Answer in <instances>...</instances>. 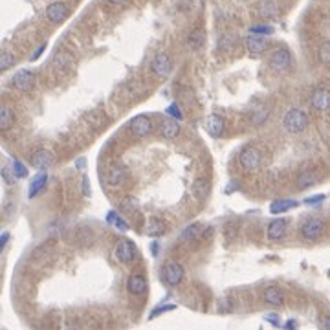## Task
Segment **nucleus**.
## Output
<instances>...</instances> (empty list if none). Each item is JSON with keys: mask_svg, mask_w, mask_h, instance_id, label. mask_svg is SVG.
Returning a JSON list of instances; mask_svg holds the SVG:
<instances>
[{"mask_svg": "<svg viewBox=\"0 0 330 330\" xmlns=\"http://www.w3.org/2000/svg\"><path fill=\"white\" fill-rule=\"evenodd\" d=\"M11 83L18 92H29L35 86V75L28 70H18L17 74L13 75Z\"/></svg>", "mask_w": 330, "mask_h": 330, "instance_id": "9d476101", "label": "nucleus"}, {"mask_svg": "<svg viewBox=\"0 0 330 330\" xmlns=\"http://www.w3.org/2000/svg\"><path fill=\"white\" fill-rule=\"evenodd\" d=\"M316 182H318V174H316V172L307 171L299 176L297 185H299V189H307V187H310V185H316Z\"/></svg>", "mask_w": 330, "mask_h": 330, "instance_id": "bb28decb", "label": "nucleus"}, {"mask_svg": "<svg viewBox=\"0 0 330 330\" xmlns=\"http://www.w3.org/2000/svg\"><path fill=\"white\" fill-rule=\"evenodd\" d=\"M275 29L272 26H268V24H259V26H251L250 28V33H255V35H273Z\"/></svg>", "mask_w": 330, "mask_h": 330, "instance_id": "473e14b6", "label": "nucleus"}, {"mask_svg": "<svg viewBox=\"0 0 330 330\" xmlns=\"http://www.w3.org/2000/svg\"><path fill=\"white\" fill-rule=\"evenodd\" d=\"M114 255L120 262H131L134 259V255H136V248H134L131 240H120V244L116 246Z\"/></svg>", "mask_w": 330, "mask_h": 330, "instance_id": "4468645a", "label": "nucleus"}, {"mask_svg": "<svg viewBox=\"0 0 330 330\" xmlns=\"http://www.w3.org/2000/svg\"><path fill=\"white\" fill-rule=\"evenodd\" d=\"M162 134L165 140H174L180 134V125L178 120H164L162 121Z\"/></svg>", "mask_w": 330, "mask_h": 330, "instance_id": "aec40b11", "label": "nucleus"}, {"mask_svg": "<svg viewBox=\"0 0 330 330\" xmlns=\"http://www.w3.org/2000/svg\"><path fill=\"white\" fill-rule=\"evenodd\" d=\"M174 305H167V307H158V308H154L153 310V314H151V318H156L158 314H162V312H169V310H174Z\"/></svg>", "mask_w": 330, "mask_h": 330, "instance_id": "e433bc0d", "label": "nucleus"}, {"mask_svg": "<svg viewBox=\"0 0 330 330\" xmlns=\"http://www.w3.org/2000/svg\"><path fill=\"white\" fill-rule=\"evenodd\" d=\"M327 198L325 194H314V196H310V198H307L305 202H307L308 205H316V204H321L323 200Z\"/></svg>", "mask_w": 330, "mask_h": 330, "instance_id": "c9c22d12", "label": "nucleus"}, {"mask_svg": "<svg viewBox=\"0 0 330 330\" xmlns=\"http://www.w3.org/2000/svg\"><path fill=\"white\" fill-rule=\"evenodd\" d=\"M127 288H129V292L134 294V296H143V294L147 292V279H145L143 275H140V273H134V275H131L129 281H127Z\"/></svg>", "mask_w": 330, "mask_h": 330, "instance_id": "f3484780", "label": "nucleus"}, {"mask_svg": "<svg viewBox=\"0 0 330 330\" xmlns=\"http://www.w3.org/2000/svg\"><path fill=\"white\" fill-rule=\"evenodd\" d=\"M323 327H325V329H329V330H330V318H327V319H325Z\"/></svg>", "mask_w": 330, "mask_h": 330, "instance_id": "a18cd8bd", "label": "nucleus"}, {"mask_svg": "<svg viewBox=\"0 0 330 330\" xmlns=\"http://www.w3.org/2000/svg\"><path fill=\"white\" fill-rule=\"evenodd\" d=\"M151 72L156 77H160V79H167L172 72V59L165 51L156 53L153 57V61H151Z\"/></svg>", "mask_w": 330, "mask_h": 330, "instance_id": "f03ea898", "label": "nucleus"}, {"mask_svg": "<svg viewBox=\"0 0 330 330\" xmlns=\"http://www.w3.org/2000/svg\"><path fill=\"white\" fill-rule=\"evenodd\" d=\"M9 171H11V169H7V167H4V169H2V176H4V180H6L7 185H11L13 180H15V176H11V174H9Z\"/></svg>", "mask_w": 330, "mask_h": 330, "instance_id": "4c0bfd02", "label": "nucleus"}, {"mask_svg": "<svg viewBox=\"0 0 330 330\" xmlns=\"http://www.w3.org/2000/svg\"><path fill=\"white\" fill-rule=\"evenodd\" d=\"M261 160H262V154L259 149L255 147H246L239 156V164L240 167L244 169V171H255L257 167L261 165Z\"/></svg>", "mask_w": 330, "mask_h": 330, "instance_id": "20e7f679", "label": "nucleus"}, {"mask_svg": "<svg viewBox=\"0 0 330 330\" xmlns=\"http://www.w3.org/2000/svg\"><path fill=\"white\" fill-rule=\"evenodd\" d=\"M183 279V268L178 262H167L164 266V281L167 286H178Z\"/></svg>", "mask_w": 330, "mask_h": 330, "instance_id": "6e6552de", "label": "nucleus"}, {"mask_svg": "<svg viewBox=\"0 0 330 330\" xmlns=\"http://www.w3.org/2000/svg\"><path fill=\"white\" fill-rule=\"evenodd\" d=\"M204 127L205 131H207V134L213 138H220L224 134V129H226V123H224V120L220 118V116L216 114H211L205 118L204 121Z\"/></svg>", "mask_w": 330, "mask_h": 330, "instance_id": "ddd939ff", "label": "nucleus"}, {"mask_svg": "<svg viewBox=\"0 0 330 330\" xmlns=\"http://www.w3.org/2000/svg\"><path fill=\"white\" fill-rule=\"evenodd\" d=\"M318 55H319V61H321L323 64H330V42L329 40L319 46Z\"/></svg>", "mask_w": 330, "mask_h": 330, "instance_id": "7c9ffc66", "label": "nucleus"}, {"mask_svg": "<svg viewBox=\"0 0 330 330\" xmlns=\"http://www.w3.org/2000/svg\"><path fill=\"white\" fill-rule=\"evenodd\" d=\"M286 228H288V220L286 218H275V220H272V222L268 224L266 229L268 240H272V242L281 240L286 235Z\"/></svg>", "mask_w": 330, "mask_h": 330, "instance_id": "9b49d317", "label": "nucleus"}, {"mask_svg": "<svg viewBox=\"0 0 330 330\" xmlns=\"http://www.w3.org/2000/svg\"><path fill=\"white\" fill-rule=\"evenodd\" d=\"M200 233V226L198 224H194V226H187V229H185V231H183L182 233V239H194V237H196V235Z\"/></svg>", "mask_w": 330, "mask_h": 330, "instance_id": "72a5a7b5", "label": "nucleus"}, {"mask_svg": "<svg viewBox=\"0 0 330 330\" xmlns=\"http://www.w3.org/2000/svg\"><path fill=\"white\" fill-rule=\"evenodd\" d=\"M147 235L149 237H160V235L165 233V224L160 220V218H151L147 222Z\"/></svg>", "mask_w": 330, "mask_h": 330, "instance_id": "b1692460", "label": "nucleus"}, {"mask_svg": "<svg viewBox=\"0 0 330 330\" xmlns=\"http://www.w3.org/2000/svg\"><path fill=\"white\" fill-rule=\"evenodd\" d=\"M264 301L268 305H273V307H279L285 303V296H283V292L279 288H275V286H270L266 292H264Z\"/></svg>", "mask_w": 330, "mask_h": 330, "instance_id": "4be33fe9", "label": "nucleus"}, {"mask_svg": "<svg viewBox=\"0 0 330 330\" xmlns=\"http://www.w3.org/2000/svg\"><path fill=\"white\" fill-rule=\"evenodd\" d=\"M46 183H48V174H44V171H40V174H37V176L31 180V183H29V189H28L29 198L39 196V194L46 189Z\"/></svg>", "mask_w": 330, "mask_h": 330, "instance_id": "6ab92c4d", "label": "nucleus"}, {"mask_svg": "<svg viewBox=\"0 0 330 330\" xmlns=\"http://www.w3.org/2000/svg\"><path fill=\"white\" fill-rule=\"evenodd\" d=\"M283 127L290 134H299L308 127V116L299 108H290L283 118Z\"/></svg>", "mask_w": 330, "mask_h": 330, "instance_id": "f257e3e1", "label": "nucleus"}, {"mask_svg": "<svg viewBox=\"0 0 330 330\" xmlns=\"http://www.w3.org/2000/svg\"><path fill=\"white\" fill-rule=\"evenodd\" d=\"M107 220H108V222H112V224H114L116 229H120V231H127V229H129V224H127L125 220L121 218V216L116 215L114 211H110V215H108Z\"/></svg>", "mask_w": 330, "mask_h": 330, "instance_id": "c756f323", "label": "nucleus"}, {"mask_svg": "<svg viewBox=\"0 0 330 330\" xmlns=\"http://www.w3.org/2000/svg\"><path fill=\"white\" fill-rule=\"evenodd\" d=\"M268 40L261 35L251 33L250 37H246V50L250 51L251 55H261L262 51H266Z\"/></svg>", "mask_w": 330, "mask_h": 330, "instance_id": "2eb2a0df", "label": "nucleus"}, {"mask_svg": "<svg viewBox=\"0 0 330 330\" xmlns=\"http://www.w3.org/2000/svg\"><path fill=\"white\" fill-rule=\"evenodd\" d=\"M296 327H297L296 321H288V323H286V329H296Z\"/></svg>", "mask_w": 330, "mask_h": 330, "instance_id": "c03bdc74", "label": "nucleus"}, {"mask_svg": "<svg viewBox=\"0 0 330 330\" xmlns=\"http://www.w3.org/2000/svg\"><path fill=\"white\" fill-rule=\"evenodd\" d=\"M44 15L51 24H61L68 18L70 9L64 2H53V4H50V6L46 7Z\"/></svg>", "mask_w": 330, "mask_h": 330, "instance_id": "39448f33", "label": "nucleus"}, {"mask_svg": "<svg viewBox=\"0 0 330 330\" xmlns=\"http://www.w3.org/2000/svg\"><path fill=\"white\" fill-rule=\"evenodd\" d=\"M270 68L273 72H286V70H290L292 66V55L290 51L286 50V48H277V50L272 51V55H270Z\"/></svg>", "mask_w": 330, "mask_h": 330, "instance_id": "7ed1b4c3", "label": "nucleus"}, {"mask_svg": "<svg viewBox=\"0 0 330 330\" xmlns=\"http://www.w3.org/2000/svg\"><path fill=\"white\" fill-rule=\"evenodd\" d=\"M85 165H86V160L85 158L75 160V167H77V169H85Z\"/></svg>", "mask_w": 330, "mask_h": 330, "instance_id": "79ce46f5", "label": "nucleus"}, {"mask_svg": "<svg viewBox=\"0 0 330 330\" xmlns=\"http://www.w3.org/2000/svg\"><path fill=\"white\" fill-rule=\"evenodd\" d=\"M72 57H70L68 53H57L55 55V59H53V63H51V66L55 68V72H66V70L72 66Z\"/></svg>", "mask_w": 330, "mask_h": 330, "instance_id": "5701e85b", "label": "nucleus"}, {"mask_svg": "<svg viewBox=\"0 0 330 330\" xmlns=\"http://www.w3.org/2000/svg\"><path fill=\"white\" fill-rule=\"evenodd\" d=\"M310 105H312L316 110H319V112L330 110V90H327V88L314 90L312 97H310Z\"/></svg>", "mask_w": 330, "mask_h": 330, "instance_id": "f8f14e48", "label": "nucleus"}, {"mask_svg": "<svg viewBox=\"0 0 330 330\" xmlns=\"http://www.w3.org/2000/svg\"><path fill=\"white\" fill-rule=\"evenodd\" d=\"M167 114L171 116V118H174V120H178V121H182V118H183L178 105H169V107H167Z\"/></svg>", "mask_w": 330, "mask_h": 330, "instance_id": "f704fd0d", "label": "nucleus"}, {"mask_svg": "<svg viewBox=\"0 0 330 330\" xmlns=\"http://www.w3.org/2000/svg\"><path fill=\"white\" fill-rule=\"evenodd\" d=\"M44 50H46V44L39 46V50L35 51V55H33V57H31V61H35V59H39V57H40V53H42V51H44Z\"/></svg>", "mask_w": 330, "mask_h": 330, "instance_id": "37998d69", "label": "nucleus"}, {"mask_svg": "<svg viewBox=\"0 0 330 330\" xmlns=\"http://www.w3.org/2000/svg\"><path fill=\"white\" fill-rule=\"evenodd\" d=\"M90 180H88V176H83V194L85 196H90Z\"/></svg>", "mask_w": 330, "mask_h": 330, "instance_id": "58836bf2", "label": "nucleus"}, {"mask_svg": "<svg viewBox=\"0 0 330 330\" xmlns=\"http://www.w3.org/2000/svg\"><path fill=\"white\" fill-rule=\"evenodd\" d=\"M108 2H110V4H116V6H118V4H123L125 0H108Z\"/></svg>", "mask_w": 330, "mask_h": 330, "instance_id": "49530a36", "label": "nucleus"}, {"mask_svg": "<svg viewBox=\"0 0 330 330\" xmlns=\"http://www.w3.org/2000/svg\"><path fill=\"white\" fill-rule=\"evenodd\" d=\"M11 125H13V110L7 105H4V107L0 108V129L7 131Z\"/></svg>", "mask_w": 330, "mask_h": 330, "instance_id": "393cba45", "label": "nucleus"}, {"mask_svg": "<svg viewBox=\"0 0 330 330\" xmlns=\"http://www.w3.org/2000/svg\"><path fill=\"white\" fill-rule=\"evenodd\" d=\"M125 180H127L125 167H121V165H112V167L108 169V172H107V182L110 183V185L118 187V185H121V183H125Z\"/></svg>", "mask_w": 330, "mask_h": 330, "instance_id": "a211bd4d", "label": "nucleus"}, {"mask_svg": "<svg viewBox=\"0 0 330 330\" xmlns=\"http://www.w3.org/2000/svg\"><path fill=\"white\" fill-rule=\"evenodd\" d=\"M266 321H270V323L275 325V327H279L281 325L279 318H277V314H266Z\"/></svg>", "mask_w": 330, "mask_h": 330, "instance_id": "ea45409f", "label": "nucleus"}, {"mask_svg": "<svg viewBox=\"0 0 330 330\" xmlns=\"http://www.w3.org/2000/svg\"><path fill=\"white\" fill-rule=\"evenodd\" d=\"M53 164H55V156L46 149H40L31 156V167H35L37 171H48L53 167Z\"/></svg>", "mask_w": 330, "mask_h": 330, "instance_id": "1a4fd4ad", "label": "nucleus"}, {"mask_svg": "<svg viewBox=\"0 0 330 330\" xmlns=\"http://www.w3.org/2000/svg\"><path fill=\"white\" fill-rule=\"evenodd\" d=\"M296 205H297L296 200H286V198L275 200V202H272V205H270V213H272V215H281V213L290 211L292 207H296Z\"/></svg>", "mask_w": 330, "mask_h": 330, "instance_id": "412c9836", "label": "nucleus"}, {"mask_svg": "<svg viewBox=\"0 0 330 330\" xmlns=\"http://www.w3.org/2000/svg\"><path fill=\"white\" fill-rule=\"evenodd\" d=\"M153 121L149 120L147 116H136L134 120L131 121V132L134 134V138L138 140H143L147 138L151 132H153Z\"/></svg>", "mask_w": 330, "mask_h": 330, "instance_id": "0eeeda50", "label": "nucleus"}, {"mask_svg": "<svg viewBox=\"0 0 330 330\" xmlns=\"http://www.w3.org/2000/svg\"><path fill=\"white\" fill-rule=\"evenodd\" d=\"M15 64V57H13L11 51H2V57H0V68L9 70Z\"/></svg>", "mask_w": 330, "mask_h": 330, "instance_id": "2f4dec72", "label": "nucleus"}, {"mask_svg": "<svg viewBox=\"0 0 330 330\" xmlns=\"http://www.w3.org/2000/svg\"><path fill=\"white\" fill-rule=\"evenodd\" d=\"M11 172L15 178H26L28 176V169L20 160H11Z\"/></svg>", "mask_w": 330, "mask_h": 330, "instance_id": "cd10ccee", "label": "nucleus"}, {"mask_svg": "<svg viewBox=\"0 0 330 330\" xmlns=\"http://www.w3.org/2000/svg\"><path fill=\"white\" fill-rule=\"evenodd\" d=\"M7 239H9V233H7V231H4V233H2V237H0V248H4V246H6Z\"/></svg>", "mask_w": 330, "mask_h": 330, "instance_id": "a19ab883", "label": "nucleus"}, {"mask_svg": "<svg viewBox=\"0 0 330 330\" xmlns=\"http://www.w3.org/2000/svg\"><path fill=\"white\" fill-rule=\"evenodd\" d=\"M257 15L262 20H270V18H275L279 15V6L273 2V0H262L257 6Z\"/></svg>", "mask_w": 330, "mask_h": 330, "instance_id": "dca6fc26", "label": "nucleus"}, {"mask_svg": "<svg viewBox=\"0 0 330 330\" xmlns=\"http://www.w3.org/2000/svg\"><path fill=\"white\" fill-rule=\"evenodd\" d=\"M325 229V224L321 218H308L301 226V235L305 240H318Z\"/></svg>", "mask_w": 330, "mask_h": 330, "instance_id": "423d86ee", "label": "nucleus"}, {"mask_svg": "<svg viewBox=\"0 0 330 330\" xmlns=\"http://www.w3.org/2000/svg\"><path fill=\"white\" fill-rule=\"evenodd\" d=\"M204 44V35L200 33V31H194L187 37V48L189 50H198L200 46Z\"/></svg>", "mask_w": 330, "mask_h": 330, "instance_id": "c85d7f7f", "label": "nucleus"}, {"mask_svg": "<svg viewBox=\"0 0 330 330\" xmlns=\"http://www.w3.org/2000/svg\"><path fill=\"white\" fill-rule=\"evenodd\" d=\"M193 194L198 200H204L205 196L209 194V182H205V180H196V182L193 183Z\"/></svg>", "mask_w": 330, "mask_h": 330, "instance_id": "a878e982", "label": "nucleus"}]
</instances>
